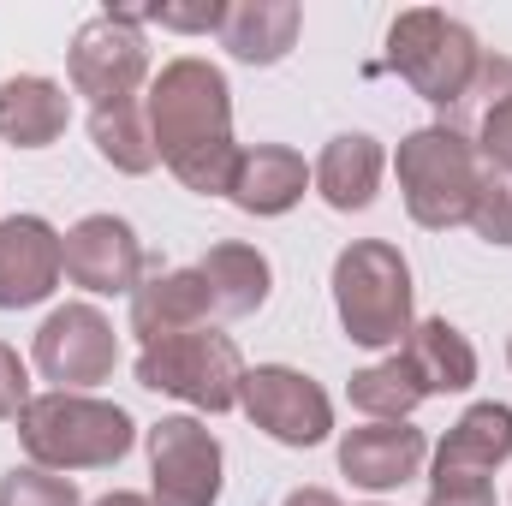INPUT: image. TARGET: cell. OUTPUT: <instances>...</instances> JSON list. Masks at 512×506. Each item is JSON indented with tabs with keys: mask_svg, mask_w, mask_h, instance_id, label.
<instances>
[{
	"mask_svg": "<svg viewBox=\"0 0 512 506\" xmlns=\"http://www.w3.org/2000/svg\"><path fill=\"white\" fill-rule=\"evenodd\" d=\"M149 137L155 155L167 161V173L197 191V197H227L233 167H239V143H233V90L227 72L179 54L149 78Z\"/></svg>",
	"mask_w": 512,
	"mask_h": 506,
	"instance_id": "6da1fadb",
	"label": "cell"
},
{
	"mask_svg": "<svg viewBox=\"0 0 512 506\" xmlns=\"http://www.w3.org/2000/svg\"><path fill=\"white\" fill-rule=\"evenodd\" d=\"M18 441L42 471H108L131 453L137 423L96 393H36L18 417Z\"/></svg>",
	"mask_w": 512,
	"mask_h": 506,
	"instance_id": "7a4b0ae2",
	"label": "cell"
},
{
	"mask_svg": "<svg viewBox=\"0 0 512 506\" xmlns=\"http://www.w3.org/2000/svg\"><path fill=\"white\" fill-rule=\"evenodd\" d=\"M334 310L352 346H405L411 334V262L387 239H358L334 256Z\"/></svg>",
	"mask_w": 512,
	"mask_h": 506,
	"instance_id": "3957f363",
	"label": "cell"
},
{
	"mask_svg": "<svg viewBox=\"0 0 512 506\" xmlns=\"http://www.w3.org/2000/svg\"><path fill=\"white\" fill-rule=\"evenodd\" d=\"M393 167H399V191H405V209H411L417 227L447 233V227L471 221V203H477V185H483V155L459 126L411 131L399 143Z\"/></svg>",
	"mask_w": 512,
	"mask_h": 506,
	"instance_id": "277c9868",
	"label": "cell"
},
{
	"mask_svg": "<svg viewBox=\"0 0 512 506\" xmlns=\"http://www.w3.org/2000/svg\"><path fill=\"white\" fill-rule=\"evenodd\" d=\"M483 60H489V54L477 48V36H471L459 18L435 12V6H411V12H399V18L387 24V66H393L429 108H459V102L471 96Z\"/></svg>",
	"mask_w": 512,
	"mask_h": 506,
	"instance_id": "5b68a950",
	"label": "cell"
},
{
	"mask_svg": "<svg viewBox=\"0 0 512 506\" xmlns=\"http://www.w3.org/2000/svg\"><path fill=\"white\" fill-rule=\"evenodd\" d=\"M239 381H245V358L233 346V334L221 328H185V334H167V340H149L137 352V387L149 393H173L209 417L233 411L239 405Z\"/></svg>",
	"mask_w": 512,
	"mask_h": 506,
	"instance_id": "8992f818",
	"label": "cell"
},
{
	"mask_svg": "<svg viewBox=\"0 0 512 506\" xmlns=\"http://www.w3.org/2000/svg\"><path fill=\"white\" fill-rule=\"evenodd\" d=\"M72 90L90 96L96 108L131 102L137 84L149 78V42H143V18L137 12H96L78 24L72 36Z\"/></svg>",
	"mask_w": 512,
	"mask_h": 506,
	"instance_id": "52a82bcc",
	"label": "cell"
},
{
	"mask_svg": "<svg viewBox=\"0 0 512 506\" xmlns=\"http://www.w3.org/2000/svg\"><path fill=\"white\" fill-rule=\"evenodd\" d=\"M239 411L280 447H322L334 429V399L322 393V381L286 364H256L239 381Z\"/></svg>",
	"mask_w": 512,
	"mask_h": 506,
	"instance_id": "ba28073f",
	"label": "cell"
},
{
	"mask_svg": "<svg viewBox=\"0 0 512 506\" xmlns=\"http://www.w3.org/2000/svg\"><path fill=\"white\" fill-rule=\"evenodd\" d=\"M149 501L155 506H215L221 501V441L197 417H161L149 435Z\"/></svg>",
	"mask_w": 512,
	"mask_h": 506,
	"instance_id": "9c48e42d",
	"label": "cell"
},
{
	"mask_svg": "<svg viewBox=\"0 0 512 506\" xmlns=\"http://www.w3.org/2000/svg\"><path fill=\"white\" fill-rule=\"evenodd\" d=\"M36 370L54 381V393H84L96 381L114 376L120 364V340L114 322L96 304H60L42 328H36Z\"/></svg>",
	"mask_w": 512,
	"mask_h": 506,
	"instance_id": "30bf717a",
	"label": "cell"
},
{
	"mask_svg": "<svg viewBox=\"0 0 512 506\" xmlns=\"http://www.w3.org/2000/svg\"><path fill=\"white\" fill-rule=\"evenodd\" d=\"M60 262H66V280L84 286V292H137L143 286V245L120 215H84L66 239H60Z\"/></svg>",
	"mask_w": 512,
	"mask_h": 506,
	"instance_id": "8fae6325",
	"label": "cell"
},
{
	"mask_svg": "<svg viewBox=\"0 0 512 506\" xmlns=\"http://www.w3.org/2000/svg\"><path fill=\"white\" fill-rule=\"evenodd\" d=\"M60 233L42 215H6L0 221V310H30L60 286Z\"/></svg>",
	"mask_w": 512,
	"mask_h": 506,
	"instance_id": "7c38bea8",
	"label": "cell"
},
{
	"mask_svg": "<svg viewBox=\"0 0 512 506\" xmlns=\"http://www.w3.org/2000/svg\"><path fill=\"white\" fill-rule=\"evenodd\" d=\"M423 459H429V435L411 423H364L340 435V471L370 495L405 489L423 471Z\"/></svg>",
	"mask_w": 512,
	"mask_h": 506,
	"instance_id": "4fadbf2b",
	"label": "cell"
},
{
	"mask_svg": "<svg viewBox=\"0 0 512 506\" xmlns=\"http://www.w3.org/2000/svg\"><path fill=\"white\" fill-rule=\"evenodd\" d=\"M507 459H512V405L483 399L435 447V477L429 483H489Z\"/></svg>",
	"mask_w": 512,
	"mask_h": 506,
	"instance_id": "5bb4252c",
	"label": "cell"
},
{
	"mask_svg": "<svg viewBox=\"0 0 512 506\" xmlns=\"http://www.w3.org/2000/svg\"><path fill=\"white\" fill-rule=\"evenodd\" d=\"M304 191H310V167H304V155L286 149V143H256V149H239V167H233L227 203L245 209V215H256V221H268V215L298 209Z\"/></svg>",
	"mask_w": 512,
	"mask_h": 506,
	"instance_id": "9a60e30c",
	"label": "cell"
},
{
	"mask_svg": "<svg viewBox=\"0 0 512 506\" xmlns=\"http://www.w3.org/2000/svg\"><path fill=\"white\" fill-rule=\"evenodd\" d=\"M209 310H215V298H209L203 268H167V274H149V280L131 292V334L149 346V340L203 328Z\"/></svg>",
	"mask_w": 512,
	"mask_h": 506,
	"instance_id": "2e32d148",
	"label": "cell"
},
{
	"mask_svg": "<svg viewBox=\"0 0 512 506\" xmlns=\"http://www.w3.org/2000/svg\"><path fill=\"white\" fill-rule=\"evenodd\" d=\"M382 167H387V155H382V143H376L370 131H340V137L316 155L310 185L322 191L328 209L358 215V209L376 203V191H382Z\"/></svg>",
	"mask_w": 512,
	"mask_h": 506,
	"instance_id": "e0dca14e",
	"label": "cell"
},
{
	"mask_svg": "<svg viewBox=\"0 0 512 506\" xmlns=\"http://www.w3.org/2000/svg\"><path fill=\"white\" fill-rule=\"evenodd\" d=\"M304 6L298 0H233L221 18V48L245 66H280L298 42Z\"/></svg>",
	"mask_w": 512,
	"mask_h": 506,
	"instance_id": "ac0fdd59",
	"label": "cell"
},
{
	"mask_svg": "<svg viewBox=\"0 0 512 506\" xmlns=\"http://www.w3.org/2000/svg\"><path fill=\"white\" fill-rule=\"evenodd\" d=\"M72 120V102L54 78H36V72H18L0 84V137L18 143V149H48L66 137Z\"/></svg>",
	"mask_w": 512,
	"mask_h": 506,
	"instance_id": "d6986e66",
	"label": "cell"
},
{
	"mask_svg": "<svg viewBox=\"0 0 512 506\" xmlns=\"http://www.w3.org/2000/svg\"><path fill=\"white\" fill-rule=\"evenodd\" d=\"M399 358L411 364V376H417V387H423V399H429V393H465V387L477 381V352H471V340H465L447 316L411 322Z\"/></svg>",
	"mask_w": 512,
	"mask_h": 506,
	"instance_id": "ffe728a7",
	"label": "cell"
},
{
	"mask_svg": "<svg viewBox=\"0 0 512 506\" xmlns=\"http://www.w3.org/2000/svg\"><path fill=\"white\" fill-rule=\"evenodd\" d=\"M197 268H203V280H209L215 316H256V310L268 304V292H274V268H268V256L256 251V245H239V239L215 245Z\"/></svg>",
	"mask_w": 512,
	"mask_h": 506,
	"instance_id": "44dd1931",
	"label": "cell"
},
{
	"mask_svg": "<svg viewBox=\"0 0 512 506\" xmlns=\"http://www.w3.org/2000/svg\"><path fill=\"white\" fill-rule=\"evenodd\" d=\"M90 143H96V155H102L114 173H131V179H143V173L161 161V155H155V137H149V114H143L137 96L96 108V114H90Z\"/></svg>",
	"mask_w": 512,
	"mask_h": 506,
	"instance_id": "7402d4cb",
	"label": "cell"
},
{
	"mask_svg": "<svg viewBox=\"0 0 512 506\" xmlns=\"http://www.w3.org/2000/svg\"><path fill=\"white\" fill-rule=\"evenodd\" d=\"M346 399H352L370 423H405V417L423 405V387L411 376V364L393 352L387 364H370V370H358V376L346 381Z\"/></svg>",
	"mask_w": 512,
	"mask_h": 506,
	"instance_id": "603a6c76",
	"label": "cell"
},
{
	"mask_svg": "<svg viewBox=\"0 0 512 506\" xmlns=\"http://www.w3.org/2000/svg\"><path fill=\"white\" fill-rule=\"evenodd\" d=\"M0 506H84L72 477L60 471H42V465H12L0 477Z\"/></svg>",
	"mask_w": 512,
	"mask_h": 506,
	"instance_id": "cb8c5ba5",
	"label": "cell"
},
{
	"mask_svg": "<svg viewBox=\"0 0 512 506\" xmlns=\"http://www.w3.org/2000/svg\"><path fill=\"white\" fill-rule=\"evenodd\" d=\"M465 227H477V239H489V245H512V173H495V167H483V185H477V203H471V221Z\"/></svg>",
	"mask_w": 512,
	"mask_h": 506,
	"instance_id": "d4e9b609",
	"label": "cell"
},
{
	"mask_svg": "<svg viewBox=\"0 0 512 506\" xmlns=\"http://www.w3.org/2000/svg\"><path fill=\"white\" fill-rule=\"evenodd\" d=\"M477 155H483V167L512 173V90L501 102L483 108V120H477Z\"/></svg>",
	"mask_w": 512,
	"mask_h": 506,
	"instance_id": "484cf974",
	"label": "cell"
},
{
	"mask_svg": "<svg viewBox=\"0 0 512 506\" xmlns=\"http://www.w3.org/2000/svg\"><path fill=\"white\" fill-rule=\"evenodd\" d=\"M24 405H30V370H24V358L0 340V423H18Z\"/></svg>",
	"mask_w": 512,
	"mask_h": 506,
	"instance_id": "4316f807",
	"label": "cell"
},
{
	"mask_svg": "<svg viewBox=\"0 0 512 506\" xmlns=\"http://www.w3.org/2000/svg\"><path fill=\"white\" fill-rule=\"evenodd\" d=\"M137 18H149V24H161V30H215L221 36V18H227V6L221 0H209V6H155V12H137Z\"/></svg>",
	"mask_w": 512,
	"mask_h": 506,
	"instance_id": "83f0119b",
	"label": "cell"
},
{
	"mask_svg": "<svg viewBox=\"0 0 512 506\" xmlns=\"http://www.w3.org/2000/svg\"><path fill=\"white\" fill-rule=\"evenodd\" d=\"M423 506H495V483H429Z\"/></svg>",
	"mask_w": 512,
	"mask_h": 506,
	"instance_id": "f1b7e54d",
	"label": "cell"
},
{
	"mask_svg": "<svg viewBox=\"0 0 512 506\" xmlns=\"http://www.w3.org/2000/svg\"><path fill=\"white\" fill-rule=\"evenodd\" d=\"M280 506H340V495H328V489H292Z\"/></svg>",
	"mask_w": 512,
	"mask_h": 506,
	"instance_id": "f546056e",
	"label": "cell"
},
{
	"mask_svg": "<svg viewBox=\"0 0 512 506\" xmlns=\"http://www.w3.org/2000/svg\"><path fill=\"white\" fill-rule=\"evenodd\" d=\"M96 506H155L149 495H131V489H114V495H102Z\"/></svg>",
	"mask_w": 512,
	"mask_h": 506,
	"instance_id": "4dcf8cb0",
	"label": "cell"
},
{
	"mask_svg": "<svg viewBox=\"0 0 512 506\" xmlns=\"http://www.w3.org/2000/svg\"><path fill=\"white\" fill-rule=\"evenodd\" d=\"M507 364H512V340H507Z\"/></svg>",
	"mask_w": 512,
	"mask_h": 506,
	"instance_id": "1f68e13d",
	"label": "cell"
}]
</instances>
